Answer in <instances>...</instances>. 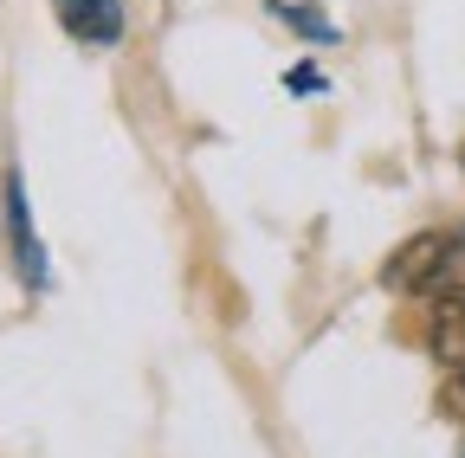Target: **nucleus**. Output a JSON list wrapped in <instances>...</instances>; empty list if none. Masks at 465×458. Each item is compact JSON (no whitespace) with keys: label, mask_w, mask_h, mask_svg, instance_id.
I'll list each match as a JSON object with an SVG mask.
<instances>
[{"label":"nucleus","mask_w":465,"mask_h":458,"mask_svg":"<svg viewBox=\"0 0 465 458\" xmlns=\"http://www.w3.org/2000/svg\"><path fill=\"white\" fill-rule=\"evenodd\" d=\"M452 246H459V233L427 226V233H414V239H407V246L381 265V284H388V291H401V297L440 291V278H446V265H452Z\"/></svg>","instance_id":"f257e3e1"},{"label":"nucleus","mask_w":465,"mask_h":458,"mask_svg":"<svg viewBox=\"0 0 465 458\" xmlns=\"http://www.w3.org/2000/svg\"><path fill=\"white\" fill-rule=\"evenodd\" d=\"M52 14L78 45H116L124 39V0H52Z\"/></svg>","instance_id":"f03ea898"},{"label":"nucleus","mask_w":465,"mask_h":458,"mask_svg":"<svg viewBox=\"0 0 465 458\" xmlns=\"http://www.w3.org/2000/svg\"><path fill=\"white\" fill-rule=\"evenodd\" d=\"M7 226H14V258H20V278L39 291V284H45V246H39L33 219H26V188H20V175H7Z\"/></svg>","instance_id":"7ed1b4c3"},{"label":"nucleus","mask_w":465,"mask_h":458,"mask_svg":"<svg viewBox=\"0 0 465 458\" xmlns=\"http://www.w3.org/2000/svg\"><path fill=\"white\" fill-rule=\"evenodd\" d=\"M433 356L446 362V375L465 368V291H440V310H433Z\"/></svg>","instance_id":"20e7f679"},{"label":"nucleus","mask_w":465,"mask_h":458,"mask_svg":"<svg viewBox=\"0 0 465 458\" xmlns=\"http://www.w3.org/2000/svg\"><path fill=\"white\" fill-rule=\"evenodd\" d=\"M272 14L291 20V33H304L311 45H330V39H336V26L323 20V7H304V0H298V7H291V0H272Z\"/></svg>","instance_id":"39448f33"},{"label":"nucleus","mask_w":465,"mask_h":458,"mask_svg":"<svg viewBox=\"0 0 465 458\" xmlns=\"http://www.w3.org/2000/svg\"><path fill=\"white\" fill-rule=\"evenodd\" d=\"M284 91L317 97V91H323V72H317V65H291V72H284Z\"/></svg>","instance_id":"423d86ee"},{"label":"nucleus","mask_w":465,"mask_h":458,"mask_svg":"<svg viewBox=\"0 0 465 458\" xmlns=\"http://www.w3.org/2000/svg\"><path fill=\"white\" fill-rule=\"evenodd\" d=\"M446 407H452V414H465V368L452 375V394H446Z\"/></svg>","instance_id":"0eeeda50"}]
</instances>
